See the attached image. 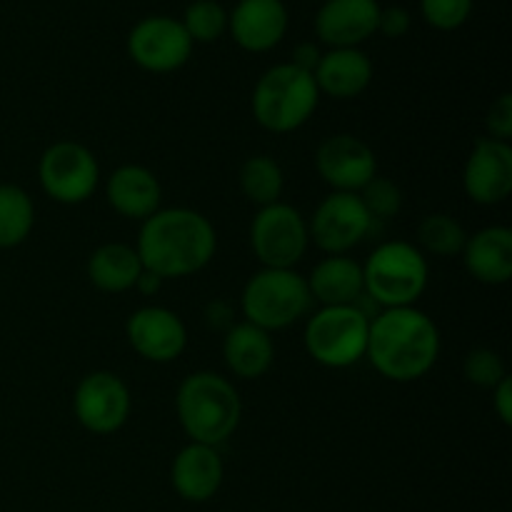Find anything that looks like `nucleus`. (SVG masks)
<instances>
[{
    "mask_svg": "<svg viewBox=\"0 0 512 512\" xmlns=\"http://www.w3.org/2000/svg\"><path fill=\"white\" fill-rule=\"evenodd\" d=\"M143 268L168 278L200 273L218 250L213 223L193 208H160L143 220L135 243Z\"/></svg>",
    "mask_w": 512,
    "mask_h": 512,
    "instance_id": "nucleus-1",
    "label": "nucleus"
},
{
    "mask_svg": "<svg viewBox=\"0 0 512 512\" xmlns=\"http://www.w3.org/2000/svg\"><path fill=\"white\" fill-rule=\"evenodd\" d=\"M438 355V325L415 305L385 308L370 320L365 358L390 383H413L425 378L438 363Z\"/></svg>",
    "mask_w": 512,
    "mask_h": 512,
    "instance_id": "nucleus-2",
    "label": "nucleus"
},
{
    "mask_svg": "<svg viewBox=\"0 0 512 512\" xmlns=\"http://www.w3.org/2000/svg\"><path fill=\"white\" fill-rule=\"evenodd\" d=\"M175 413L190 443L220 448L238 430L243 403L228 378L210 370L190 373L175 395Z\"/></svg>",
    "mask_w": 512,
    "mask_h": 512,
    "instance_id": "nucleus-3",
    "label": "nucleus"
},
{
    "mask_svg": "<svg viewBox=\"0 0 512 512\" xmlns=\"http://www.w3.org/2000/svg\"><path fill=\"white\" fill-rule=\"evenodd\" d=\"M318 103L320 90L313 73H305L293 63H278L265 70L250 98L253 118L260 128L278 135L303 128L318 110Z\"/></svg>",
    "mask_w": 512,
    "mask_h": 512,
    "instance_id": "nucleus-4",
    "label": "nucleus"
},
{
    "mask_svg": "<svg viewBox=\"0 0 512 512\" xmlns=\"http://www.w3.org/2000/svg\"><path fill=\"white\" fill-rule=\"evenodd\" d=\"M430 280L428 258L408 240L380 243L363 263L365 298L385 308H408L420 300Z\"/></svg>",
    "mask_w": 512,
    "mask_h": 512,
    "instance_id": "nucleus-5",
    "label": "nucleus"
},
{
    "mask_svg": "<svg viewBox=\"0 0 512 512\" xmlns=\"http://www.w3.org/2000/svg\"><path fill=\"white\" fill-rule=\"evenodd\" d=\"M313 295L308 280L295 268H263L245 283L240 295L245 323L275 333L310 313Z\"/></svg>",
    "mask_w": 512,
    "mask_h": 512,
    "instance_id": "nucleus-6",
    "label": "nucleus"
},
{
    "mask_svg": "<svg viewBox=\"0 0 512 512\" xmlns=\"http://www.w3.org/2000/svg\"><path fill=\"white\" fill-rule=\"evenodd\" d=\"M368 333L370 315L358 305H325L305 323L303 343L315 363L343 370L365 358Z\"/></svg>",
    "mask_w": 512,
    "mask_h": 512,
    "instance_id": "nucleus-7",
    "label": "nucleus"
},
{
    "mask_svg": "<svg viewBox=\"0 0 512 512\" xmlns=\"http://www.w3.org/2000/svg\"><path fill=\"white\" fill-rule=\"evenodd\" d=\"M40 188L60 205H80L93 198L100 185V165L90 148L75 140L48 145L38 163Z\"/></svg>",
    "mask_w": 512,
    "mask_h": 512,
    "instance_id": "nucleus-8",
    "label": "nucleus"
},
{
    "mask_svg": "<svg viewBox=\"0 0 512 512\" xmlns=\"http://www.w3.org/2000/svg\"><path fill=\"white\" fill-rule=\"evenodd\" d=\"M308 245V220L283 200L260 208L250 223V248L263 268H295L308 253Z\"/></svg>",
    "mask_w": 512,
    "mask_h": 512,
    "instance_id": "nucleus-9",
    "label": "nucleus"
},
{
    "mask_svg": "<svg viewBox=\"0 0 512 512\" xmlns=\"http://www.w3.org/2000/svg\"><path fill=\"white\" fill-rule=\"evenodd\" d=\"M133 398L120 375L95 370L78 383L73 393V413L93 435H113L128 423Z\"/></svg>",
    "mask_w": 512,
    "mask_h": 512,
    "instance_id": "nucleus-10",
    "label": "nucleus"
},
{
    "mask_svg": "<svg viewBox=\"0 0 512 512\" xmlns=\"http://www.w3.org/2000/svg\"><path fill=\"white\" fill-rule=\"evenodd\" d=\"M193 40L170 15H148L128 33V55L148 73H175L193 55Z\"/></svg>",
    "mask_w": 512,
    "mask_h": 512,
    "instance_id": "nucleus-11",
    "label": "nucleus"
},
{
    "mask_svg": "<svg viewBox=\"0 0 512 512\" xmlns=\"http://www.w3.org/2000/svg\"><path fill=\"white\" fill-rule=\"evenodd\" d=\"M373 225L358 193H330L315 208L308 230L323 253L345 255L373 233Z\"/></svg>",
    "mask_w": 512,
    "mask_h": 512,
    "instance_id": "nucleus-12",
    "label": "nucleus"
},
{
    "mask_svg": "<svg viewBox=\"0 0 512 512\" xmlns=\"http://www.w3.org/2000/svg\"><path fill=\"white\" fill-rule=\"evenodd\" d=\"M315 168L333 193H360L378 175V160L363 138L338 133L318 145Z\"/></svg>",
    "mask_w": 512,
    "mask_h": 512,
    "instance_id": "nucleus-13",
    "label": "nucleus"
},
{
    "mask_svg": "<svg viewBox=\"0 0 512 512\" xmlns=\"http://www.w3.org/2000/svg\"><path fill=\"white\" fill-rule=\"evenodd\" d=\"M130 348L148 363H173L188 348V328L175 310L163 305H145L125 323Z\"/></svg>",
    "mask_w": 512,
    "mask_h": 512,
    "instance_id": "nucleus-14",
    "label": "nucleus"
},
{
    "mask_svg": "<svg viewBox=\"0 0 512 512\" xmlns=\"http://www.w3.org/2000/svg\"><path fill=\"white\" fill-rule=\"evenodd\" d=\"M463 188L473 203L498 205L512 193L510 143L480 138L470 150L463 168Z\"/></svg>",
    "mask_w": 512,
    "mask_h": 512,
    "instance_id": "nucleus-15",
    "label": "nucleus"
},
{
    "mask_svg": "<svg viewBox=\"0 0 512 512\" xmlns=\"http://www.w3.org/2000/svg\"><path fill=\"white\" fill-rule=\"evenodd\" d=\"M378 0H325L315 15V35L330 48H358L378 33Z\"/></svg>",
    "mask_w": 512,
    "mask_h": 512,
    "instance_id": "nucleus-16",
    "label": "nucleus"
},
{
    "mask_svg": "<svg viewBox=\"0 0 512 512\" xmlns=\"http://www.w3.org/2000/svg\"><path fill=\"white\" fill-rule=\"evenodd\" d=\"M288 8L283 0H238L228 13V30L248 53H268L288 33Z\"/></svg>",
    "mask_w": 512,
    "mask_h": 512,
    "instance_id": "nucleus-17",
    "label": "nucleus"
},
{
    "mask_svg": "<svg viewBox=\"0 0 512 512\" xmlns=\"http://www.w3.org/2000/svg\"><path fill=\"white\" fill-rule=\"evenodd\" d=\"M225 478L220 450L213 445L188 443L170 465V483L185 503H208L218 495Z\"/></svg>",
    "mask_w": 512,
    "mask_h": 512,
    "instance_id": "nucleus-18",
    "label": "nucleus"
},
{
    "mask_svg": "<svg viewBox=\"0 0 512 512\" xmlns=\"http://www.w3.org/2000/svg\"><path fill=\"white\" fill-rule=\"evenodd\" d=\"M105 200L125 220H148L163 203V188L145 165H120L105 180Z\"/></svg>",
    "mask_w": 512,
    "mask_h": 512,
    "instance_id": "nucleus-19",
    "label": "nucleus"
},
{
    "mask_svg": "<svg viewBox=\"0 0 512 512\" xmlns=\"http://www.w3.org/2000/svg\"><path fill=\"white\" fill-rule=\"evenodd\" d=\"M320 95L353 100L373 83V63L360 48H330L313 73Z\"/></svg>",
    "mask_w": 512,
    "mask_h": 512,
    "instance_id": "nucleus-20",
    "label": "nucleus"
},
{
    "mask_svg": "<svg viewBox=\"0 0 512 512\" xmlns=\"http://www.w3.org/2000/svg\"><path fill=\"white\" fill-rule=\"evenodd\" d=\"M465 270L478 283L505 285L512 278V230L505 225H488L468 235L463 248Z\"/></svg>",
    "mask_w": 512,
    "mask_h": 512,
    "instance_id": "nucleus-21",
    "label": "nucleus"
},
{
    "mask_svg": "<svg viewBox=\"0 0 512 512\" xmlns=\"http://www.w3.org/2000/svg\"><path fill=\"white\" fill-rule=\"evenodd\" d=\"M223 358L230 373L240 380H258L273 368L275 345L268 330L253 323L230 325L223 340Z\"/></svg>",
    "mask_w": 512,
    "mask_h": 512,
    "instance_id": "nucleus-22",
    "label": "nucleus"
},
{
    "mask_svg": "<svg viewBox=\"0 0 512 512\" xmlns=\"http://www.w3.org/2000/svg\"><path fill=\"white\" fill-rule=\"evenodd\" d=\"M308 288L320 308L325 305H355L365 295L363 265L348 255H328L313 268Z\"/></svg>",
    "mask_w": 512,
    "mask_h": 512,
    "instance_id": "nucleus-23",
    "label": "nucleus"
},
{
    "mask_svg": "<svg viewBox=\"0 0 512 512\" xmlns=\"http://www.w3.org/2000/svg\"><path fill=\"white\" fill-rule=\"evenodd\" d=\"M143 270L138 250L128 243H105L88 258V280L103 293L133 290Z\"/></svg>",
    "mask_w": 512,
    "mask_h": 512,
    "instance_id": "nucleus-24",
    "label": "nucleus"
},
{
    "mask_svg": "<svg viewBox=\"0 0 512 512\" xmlns=\"http://www.w3.org/2000/svg\"><path fill=\"white\" fill-rule=\"evenodd\" d=\"M35 225L33 198L20 185H0V250L18 248Z\"/></svg>",
    "mask_w": 512,
    "mask_h": 512,
    "instance_id": "nucleus-25",
    "label": "nucleus"
},
{
    "mask_svg": "<svg viewBox=\"0 0 512 512\" xmlns=\"http://www.w3.org/2000/svg\"><path fill=\"white\" fill-rule=\"evenodd\" d=\"M283 188V168L270 155H250L243 163V168H240V190L258 208L280 203Z\"/></svg>",
    "mask_w": 512,
    "mask_h": 512,
    "instance_id": "nucleus-26",
    "label": "nucleus"
},
{
    "mask_svg": "<svg viewBox=\"0 0 512 512\" xmlns=\"http://www.w3.org/2000/svg\"><path fill=\"white\" fill-rule=\"evenodd\" d=\"M418 243L423 253L438 255V258H453V255L463 253L465 243H468V233H465L463 223L455 220L453 215L433 213L420 220Z\"/></svg>",
    "mask_w": 512,
    "mask_h": 512,
    "instance_id": "nucleus-27",
    "label": "nucleus"
},
{
    "mask_svg": "<svg viewBox=\"0 0 512 512\" xmlns=\"http://www.w3.org/2000/svg\"><path fill=\"white\" fill-rule=\"evenodd\" d=\"M180 23L188 30L193 43H213L220 35L228 33V10L218 0H193L185 8Z\"/></svg>",
    "mask_w": 512,
    "mask_h": 512,
    "instance_id": "nucleus-28",
    "label": "nucleus"
},
{
    "mask_svg": "<svg viewBox=\"0 0 512 512\" xmlns=\"http://www.w3.org/2000/svg\"><path fill=\"white\" fill-rule=\"evenodd\" d=\"M463 373L468 383L475 388L493 390L495 385L503 383L508 378V368H505L503 355L495 353L493 348H475L465 355L463 360Z\"/></svg>",
    "mask_w": 512,
    "mask_h": 512,
    "instance_id": "nucleus-29",
    "label": "nucleus"
},
{
    "mask_svg": "<svg viewBox=\"0 0 512 512\" xmlns=\"http://www.w3.org/2000/svg\"><path fill=\"white\" fill-rule=\"evenodd\" d=\"M358 195L375 223L395 218V215L400 213V208H403V190H400L393 180L380 178V175H375Z\"/></svg>",
    "mask_w": 512,
    "mask_h": 512,
    "instance_id": "nucleus-30",
    "label": "nucleus"
},
{
    "mask_svg": "<svg viewBox=\"0 0 512 512\" xmlns=\"http://www.w3.org/2000/svg\"><path fill=\"white\" fill-rule=\"evenodd\" d=\"M425 23L435 30H458L473 13V0H420Z\"/></svg>",
    "mask_w": 512,
    "mask_h": 512,
    "instance_id": "nucleus-31",
    "label": "nucleus"
},
{
    "mask_svg": "<svg viewBox=\"0 0 512 512\" xmlns=\"http://www.w3.org/2000/svg\"><path fill=\"white\" fill-rule=\"evenodd\" d=\"M485 128H488V138L503 140L510 143L512 138V95L503 93L495 98V103L490 105L488 118H485Z\"/></svg>",
    "mask_w": 512,
    "mask_h": 512,
    "instance_id": "nucleus-32",
    "label": "nucleus"
},
{
    "mask_svg": "<svg viewBox=\"0 0 512 512\" xmlns=\"http://www.w3.org/2000/svg\"><path fill=\"white\" fill-rule=\"evenodd\" d=\"M410 30V13L403 5H390V8H380L378 18V33L385 38H403Z\"/></svg>",
    "mask_w": 512,
    "mask_h": 512,
    "instance_id": "nucleus-33",
    "label": "nucleus"
},
{
    "mask_svg": "<svg viewBox=\"0 0 512 512\" xmlns=\"http://www.w3.org/2000/svg\"><path fill=\"white\" fill-rule=\"evenodd\" d=\"M493 410L503 425H512V380L510 375L493 388Z\"/></svg>",
    "mask_w": 512,
    "mask_h": 512,
    "instance_id": "nucleus-34",
    "label": "nucleus"
},
{
    "mask_svg": "<svg viewBox=\"0 0 512 512\" xmlns=\"http://www.w3.org/2000/svg\"><path fill=\"white\" fill-rule=\"evenodd\" d=\"M320 58H323V50H320L318 45H315V43H298V45H295L293 60H290V63H293L295 68L305 70V73H315Z\"/></svg>",
    "mask_w": 512,
    "mask_h": 512,
    "instance_id": "nucleus-35",
    "label": "nucleus"
},
{
    "mask_svg": "<svg viewBox=\"0 0 512 512\" xmlns=\"http://www.w3.org/2000/svg\"><path fill=\"white\" fill-rule=\"evenodd\" d=\"M163 283H165V280L160 278V275L150 273V270H143L133 290H138L140 295H155V293H160V288H163Z\"/></svg>",
    "mask_w": 512,
    "mask_h": 512,
    "instance_id": "nucleus-36",
    "label": "nucleus"
}]
</instances>
